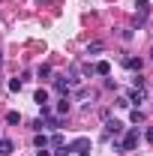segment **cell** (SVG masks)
<instances>
[{
  "mask_svg": "<svg viewBox=\"0 0 153 156\" xmlns=\"http://www.w3.org/2000/svg\"><path fill=\"white\" fill-rule=\"evenodd\" d=\"M123 63H126V69H138V72H141V66H144V63H141V57H126Z\"/></svg>",
  "mask_w": 153,
  "mask_h": 156,
  "instance_id": "obj_8",
  "label": "cell"
},
{
  "mask_svg": "<svg viewBox=\"0 0 153 156\" xmlns=\"http://www.w3.org/2000/svg\"><path fill=\"white\" fill-rule=\"evenodd\" d=\"M129 120H132V123H144V120H147V114H144L141 108H132V114H129Z\"/></svg>",
  "mask_w": 153,
  "mask_h": 156,
  "instance_id": "obj_9",
  "label": "cell"
},
{
  "mask_svg": "<svg viewBox=\"0 0 153 156\" xmlns=\"http://www.w3.org/2000/svg\"><path fill=\"white\" fill-rule=\"evenodd\" d=\"M102 126H105V129H102V138H111V135L117 138L120 132H123V123H120V120H111V117H105Z\"/></svg>",
  "mask_w": 153,
  "mask_h": 156,
  "instance_id": "obj_2",
  "label": "cell"
},
{
  "mask_svg": "<svg viewBox=\"0 0 153 156\" xmlns=\"http://www.w3.org/2000/svg\"><path fill=\"white\" fill-rule=\"evenodd\" d=\"M48 141H51V138L45 135V132H36V138H33V144H36V150H39V147H45Z\"/></svg>",
  "mask_w": 153,
  "mask_h": 156,
  "instance_id": "obj_12",
  "label": "cell"
},
{
  "mask_svg": "<svg viewBox=\"0 0 153 156\" xmlns=\"http://www.w3.org/2000/svg\"><path fill=\"white\" fill-rule=\"evenodd\" d=\"M57 114H60V117L69 114V96H60V99H57Z\"/></svg>",
  "mask_w": 153,
  "mask_h": 156,
  "instance_id": "obj_7",
  "label": "cell"
},
{
  "mask_svg": "<svg viewBox=\"0 0 153 156\" xmlns=\"http://www.w3.org/2000/svg\"><path fill=\"white\" fill-rule=\"evenodd\" d=\"M96 51H102V42H90L87 45V54H96Z\"/></svg>",
  "mask_w": 153,
  "mask_h": 156,
  "instance_id": "obj_16",
  "label": "cell"
},
{
  "mask_svg": "<svg viewBox=\"0 0 153 156\" xmlns=\"http://www.w3.org/2000/svg\"><path fill=\"white\" fill-rule=\"evenodd\" d=\"M54 90H57L60 96H69V81H66L63 75H57L54 78Z\"/></svg>",
  "mask_w": 153,
  "mask_h": 156,
  "instance_id": "obj_4",
  "label": "cell"
},
{
  "mask_svg": "<svg viewBox=\"0 0 153 156\" xmlns=\"http://www.w3.org/2000/svg\"><path fill=\"white\" fill-rule=\"evenodd\" d=\"M33 99H36L39 108H42V105H48V90H36V96H33Z\"/></svg>",
  "mask_w": 153,
  "mask_h": 156,
  "instance_id": "obj_11",
  "label": "cell"
},
{
  "mask_svg": "<svg viewBox=\"0 0 153 156\" xmlns=\"http://www.w3.org/2000/svg\"><path fill=\"white\" fill-rule=\"evenodd\" d=\"M36 75H39V81H45V78L51 75V66H48V63H42V66L36 69Z\"/></svg>",
  "mask_w": 153,
  "mask_h": 156,
  "instance_id": "obj_13",
  "label": "cell"
},
{
  "mask_svg": "<svg viewBox=\"0 0 153 156\" xmlns=\"http://www.w3.org/2000/svg\"><path fill=\"white\" fill-rule=\"evenodd\" d=\"M6 123H9V126L21 123V114H18V111H9V114H6Z\"/></svg>",
  "mask_w": 153,
  "mask_h": 156,
  "instance_id": "obj_14",
  "label": "cell"
},
{
  "mask_svg": "<svg viewBox=\"0 0 153 156\" xmlns=\"http://www.w3.org/2000/svg\"><path fill=\"white\" fill-rule=\"evenodd\" d=\"M87 144H90V141H87V138H78L75 144H72V147H69V150H84V147H87Z\"/></svg>",
  "mask_w": 153,
  "mask_h": 156,
  "instance_id": "obj_15",
  "label": "cell"
},
{
  "mask_svg": "<svg viewBox=\"0 0 153 156\" xmlns=\"http://www.w3.org/2000/svg\"><path fill=\"white\" fill-rule=\"evenodd\" d=\"M132 87H141V90H144V87H147V84H144V78H141V75H135V81H132Z\"/></svg>",
  "mask_w": 153,
  "mask_h": 156,
  "instance_id": "obj_17",
  "label": "cell"
},
{
  "mask_svg": "<svg viewBox=\"0 0 153 156\" xmlns=\"http://www.w3.org/2000/svg\"><path fill=\"white\" fill-rule=\"evenodd\" d=\"M93 72H96V75H108V72H111V66H108L105 60H99V63L93 66Z\"/></svg>",
  "mask_w": 153,
  "mask_h": 156,
  "instance_id": "obj_10",
  "label": "cell"
},
{
  "mask_svg": "<svg viewBox=\"0 0 153 156\" xmlns=\"http://www.w3.org/2000/svg\"><path fill=\"white\" fill-rule=\"evenodd\" d=\"M12 150H15V144L9 138H0V156H12Z\"/></svg>",
  "mask_w": 153,
  "mask_h": 156,
  "instance_id": "obj_6",
  "label": "cell"
},
{
  "mask_svg": "<svg viewBox=\"0 0 153 156\" xmlns=\"http://www.w3.org/2000/svg\"><path fill=\"white\" fill-rule=\"evenodd\" d=\"M54 156H69V147H60V150H57Z\"/></svg>",
  "mask_w": 153,
  "mask_h": 156,
  "instance_id": "obj_19",
  "label": "cell"
},
{
  "mask_svg": "<svg viewBox=\"0 0 153 156\" xmlns=\"http://www.w3.org/2000/svg\"><path fill=\"white\" fill-rule=\"evenodd\" d=\"M144 138H147V141H153V129H147V132H144Z\"/></svg>",
  "mask_w": 153,
  "mask_h": 156,
  "instance_id": "obj_21",
  "label": "cell"
},
{
  "mask_svg": "<svg viewBox=\"0 0 153 156\" xmlns=\"http://www.w3.org/2000/svg\"><path fill=\"white\" fill-rule=\"evenodd\" d=\"M135 6H138V24H147V0H135Z\"/></svg>",
  "mask_w": 153,
  "mask_h": 156,
  "instance_id": "obj_5",
  "label": "cell"
},
{
  "mask_svg": "<svg viewBox=\"0 0 153 156\" xmlns=\"http://www.w3.org/2000/svg\"><path fill=\"white\" fill-rule=\"evenodd\" d=\"M36 156H51V153H48L45 147H39V150H36Z\"/></svg>",
  "mask_w": 153,
  "mask_h": 156,
  "instance_id": "obj_20",
  "label": "cell"
},
{
  "mask_svg": "<svg viewBox=\"0 0 153 156\" xmlns=\"http://www.w3.org/2000/svg\"><path fill=\"white\" fill-rule=\"evenodd\" d=\"M135 144H138V129H126L123 138H114V150H120V153L135 150Z\"/></svg>",
  "mask_w": 153,
  "mask_h": 156,
  "instance_id": "obj_1",
  "label": "cell"
},
{
  "mask_svg": "<svg viewBox=\"0 0 153 156\" xmlns=\"http://www.w3.org/2000/svg\"><path fill=\"white\" fill-rule=\"evenodd\" d=\"M9 90H21V78H12L9 81Z\"/></svg>",
  "mask_w": 153,
  "mask_h": 156,
  "instance_id": "obj_18",
  "label": "cell"
},
{
  "mask_svg": "<svg viewBox=\"0 0 153 156\" xmlns=\"http://www.w3.org/2000/svg\"><path fill=\"white\" fill-rule=\"evenodd\" d=\"M126 99H129V105H141V102L147 99V90H141V87H132Z\"/></svg>",
  "mask_w": 153,
  "mask_h": 156,
  "instance_id": "obj_3",
  "label": "cell"
}]
</instances>
